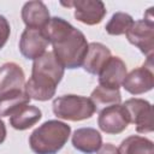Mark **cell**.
I'll return each instance as SVG.
<instances>
[{"label":"cell","instance_id":"1","mask_svg":"<svg viewBox=\"0 0 154 154\" xmlns=\"http://www.w3.org/2000/svg\"><path fill=\"white\" fill-rule=\"evenodd\" d=\"M65 69L57 60L53 52H46L32 63L31 76L24 84L25 94L36 101H48L57 91L64 77Z\"/></svg>","mask_w":154,"mask_h":154},{"label":"cell","instance_id":"2","mask_svg":"<svg viewBox=\"0 0 154 154\" xmlns=\"http://www.w3.org/2000/svg\"><path fill=\"white\" fill-rule=\"evenodd\" d=\"M70 135L71 126L69 124L51 119L31 132L29 146L35 154H57L66 144Z\"/></svg>","mask_w":154,"mask_h":154},{"label":"cell","instance_id":"3","mask_svg":"<svg viewBox=\"0 0 154 154\" xmlns=\"http://www.w3.org/2000/svg\"><path fill=\"white\" fill-rule=\"evenodd\" d=\"M53 54L64 69L73 70L83 65L88 52V41L84 34L72 26L66 34L52 42Z\"/></svg>","mask_w":154,"mask_h":154},{"label":"cell","instance_id":"4","mask_svg":"<svg viewBox=\"0 0 154 154\" xmlns=\"http://www.w3.org/2000/svg\"><path fill=\"white\" fill-rule=\"evenodd\" d=\"M53 113L57 118L70 122L89 119L96 112V107L90 97L67 94L58 96L52 103Z\"/></svg>","mask_w":154,"mask_h":154},{"label":"cell","instance_id":"5","mask_svg":"<svg viewBox=\"0 0 154 154\" xmlns=\"http://www.w3.org/2000/svg\"><path fill=\"white\" fill-rule=\"evenodd\" d=\"M123 106L128 112L130 123L136 125V131L138 134H148L153 131V107L149 101L132 97L126 100Z\"/></svg>","mask_w":154,"mask_h":154},{"label":"cell","instance_id":"6","mask_svg":"<svg viewBox=\"0 0 154 154\" xmlns=\"http://www.w3.org/2000/svg\"><path fill=\"white\" fill-rule=\"evenodd\" d=\"M122 87L131 95H141L152 90L154 87L153 58L147 59L146 64L126 73Z\"/></svg>","mask_w":154,"mask_h":154},{"label":"cell","instance_id":"7","mask_svg":"<svg viewBox=\"0 0 154 154\" xmlns=\"http://www.w3.org/2000/svg\"><path fill=\"white\" fill-rule=\"evenodd\" d=\"M128 41L137 47L147 59L153 58L154 52V22L140 19L134 22L130 29L125 32Z\"/></svg>","mask_w":154,"mask_h":154},{"label":"cell","instance_id":"8","mask_svg":"<svg viewBox=\"0 0 154 154\" xmlns=\"http://www.w3.org/2000/svg\"><path fill=\"white\" fill-rule=\"evenodd\" d=\"M130 124L129 116L123 105H112L99 112L97 125L101 131L108 135H118L123 132Z\"/></svg>","mask_w":154,"mask_h":154},{"label":"cell","instance_id":"9","mask_svg":"<svg viewBox=\"0 0 154 154\" xmlns=\"http://www.w3.org/2000/svg\"><path fill=\"white\" fill-rule=\"evenodd\" d=\"M63 6L75 8V18L87 25H96L102 22L107 10L100 0H75L69 2H60Z\"/></svg>","mask_w":154,"mask_h":154},{"label":"cell","instance_id":"10","mask_svg":"<svg viewBox=\"0 0 154 154\" xmlns=\"http://www.w3.org/2000/svg\"><path fill=\"white\" fill-rule=\"evenodd\" d=\"M48 45L49 41L45 36L42 29L26 28L19 38L20 54L29 60H35L45 54Z\"/></svg>","mask_w":154,"mask_h":154},{"label":"cell","instance_id":"11","mask_svg":"<svg viewBox=\"0 0 154 154\" xmlns=\"http://www.w3.org/2000/svg\"><path fill=\"white\" fill-rule=\"evenodd\" d=\"M97 76L99 85L109 89H119L126 76V65L119 57H111Z\"/></svg>","mask_w":154,"mask_h":154},{"label":"cell","instance_id":"12","mask_svg":"<svg viewBox=\"0 0 154 154\" xmlns=\"http://www.w3.org/2000/svg\"><path fill=\"white\" fill-rule=\"evenodd\" d=\"M72 146L81 153L94 154L102 146V136L94 128H79L75 130L72 138Z\"/></svg>","mask_w":154,"mask_h":154},{"label":"cell","instance_id":"13","mask_svg":"<svg viewBox=\"0 0 154 154\" xmlns=\"http://www.w3.org/2000/svg\"><path fill=\"white\" fill-rule=\"evenodd\" d=\"M24 84L25 75L18 64L8 61L0 66V95L12 90H22Z\"/></svg>","mask_w":154,"mask_h":154},{"label":"cell","instance_id":"14","mask_svg":"<svg viewBox=\"0 0 154 154\" xmlns=\"http://www.w3.org/2000/svg\"><path fill=\"white\" fill-rule=\"evenodd\" d=\"M20 16L26 28L34 29H43V26L51 19L47 6L40 0L25 2L22 7Z\"/></svg>","mask_w":154,"mask_h":154},{"label":"cell","instance_id":"15","mask_svg":"<svg viewBox=\"0 0 154 154\" xmlns=\"http://www.w3.org/2000/svg\"><path fill=\"white\" fill-rule=\"evenodd\" d=\"M111 49L100 42H90L83 61V69L90 75H99L105 63L111 58Z\"/></svg>","mask_w":154,"mask_h":154},{"label":"cell","instance_id":"16","mask_svg":"<svg viewBox=\"0 0 154 154\" xmlns=\"http://www.w3.org/2000/svg\"><path fill=\"white\" fill-rule=\"evenodd\" d=\"M42 118V112L38 107L32 105H24L19 107L10 117V125L19 131L30 129Z\"/></svg>","mask_w":154,"mask_h":154},{"label":"cell","instance_id":"17","mask_svg":"<svg viewBox=\"0 0 154 154\" xmlns=\"http://www.w3.org/2000/svg\"><path fill=\"white\" fill-rule=\"evenodd\" d=\"M119 154H154V143L152 140L138 136L131 135L122 141L119 148Z\"/></svg>","mask_w":154,"mask_h":154},{"label":"cell","instance_id":"18","mask_svg":"<svg viewBox=\"0 0 154 154\" xmlns=\"http://www.w3.org/2000/svg\"><path fill=\"white\" fill-rule=\"evenodd\" d=\"M30 97L23 90H12L0 95V117H8L13 114L19 107L28 105Z\"/></svg>","mask_w":154,"mask_h":154},{"label":"cell","instance_id":"19","mask_svg":"<svg viewBox=\"0 0 154 154\" xmlns=\"http://www.w3.org/2000/svg\"><path fill=\"white\" fill-rule=\"evenodd\" d=\"M90 100L96 107V111L99 108H105L112 105H119L122 102V95L119 89H109L102 85H97L90 94Z\"/></svg>","mask_w":154,"mask_h":154},{"label":"cell","instance_id":"20","mask_svg":"<svg viewBox=\"0 0 154 154\" xmlns=\"http://www.w3.org/2000/svg\"><path fill=\"white\" fill-rule=\"evenodd\" d=\"M132 24H134V19L130 14L125 12H116L106 24L105 29L107 34L112 36H119L125 34Z\"/></svg>","mask_w":154,"mask_h":154},{"label":"cell","instance_id":"21","mask_svg":"<svg viewBox=\"0 0 154 154\" xmlns=\"http://www.w3.org/2000/svg\"><path fill=\"white\" fill-rule=\"evenodd\" d=\"M11 34V26L6 17L0 14V49L4 48Z\"/></svg>","mask_w":154,"mask_h":154},{"label":"cell","instance_id":"22","mask_svg":"<svg viewBox=\"0 0 154 154\" xmlns=\"http://www.w3.org/2000/svg\"><path fill=\"white\" fill-rule=\"evenodd\" d=\"M97 154H119L118 148L112 143H105L101 146V148L96 152Z\"/></svg>","mask_w":154,"mask_h":154},{"label":"cell","instance_id":"23","mask_svg":"<svg viewBox=\"0 0 154 154\" xmlns=\"http://www.w3.org/2000/svg\"><path fill=\"white\" fill-rule=\"evenodd\" d=\"M6 135H7L6 125H5V123L2 122V119H0V144L4 143V141L6 140Z\"/></svg>","mask_w":154,"mask_h":154}]
</instances>
